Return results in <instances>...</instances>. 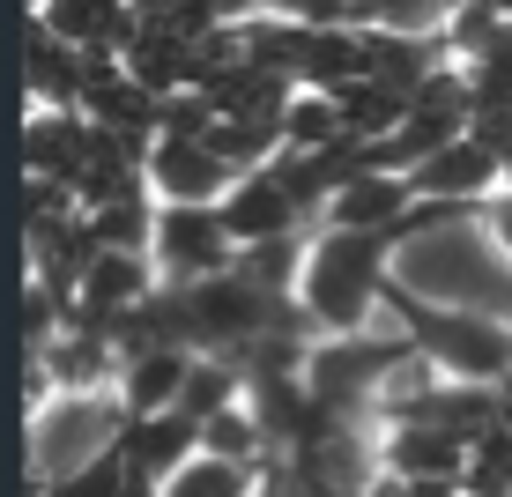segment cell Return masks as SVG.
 <instances>
[{
	"mask_svg": "<svg viewBox=\"0 0 512 497\" xmlns=\"http://www.w3.org/2000/svg\"><path fill=\"white\" fill-rule=\"evenodd\" d=\"M475 208L453 201H416L394 230H320L305 245V268H297V312L305 327H320L327 342H349L364 334V319L386 305V282H394V253L431 223H461Z\"/></svg>",
	"mask_w": 512,
	"mask_h": 497,
	"instance_id": "6da1fadb",
	"label": "cell"
},
{
	"mask_svg": "<svg viewBox=\"0 0 512 497\" xmlns=\"http://www.w3.org/2000/svg\"><path fill=\"white\" fill-rule=\"evenodd\" d=\"M386 312L394 327L409 334V349L438 379H461V386H512V327L483 312H453V305H431L416 297L409 282H386Z\"/></svg>",
	"mask_w": 512,
	"mask_h": 497,
	"instance_id": "7a4b0ae2",
	"label": "cell"
},
{
	"mask_svg": "<svg viewBox=\"0 0 512 497\" xmlns=\"http://www.w3.org/2000/svg\"><path fill=\"white\" fill-rule=\"evenodd\" d=\"M164 282H208L238 268V238L223 230V208H156V245H149Z\"/></svg>",
	"mask_w": 512,
	"mask_h": 497,
	"instance_id": "3957f363",
	"label": "cell"
},
{
	"mask_svg": "<svg viewBox=\"0 0 512 497\" xmlns=\"http://www.w3.org/2000/svg\"><path fill=\"white\" fill-rule=\"evenodd\" d=\"M312 208L290 193V179H282L275 164L245 171V179L223 193V230L238 238V253H268V245H297V230H305Z\"/></svg>",
	"mask_w": 512,
	"mask_h": 497,
	"instance_id": "277c9868",
	"label": "cell"
},
{
	"mask_svg": "<svg viewBox=\"0 0 512 497\" xmlns=\"http://www.w3.org/2000/svg\"><path fill=\"white\" fill-rule=\"evenodd\" d=\"M149 186L164 208H223V193L238 186V171L216 156L208 134H164L149 149Z\"/></svg>",
	"mask_w": 512,
	"mask_h": 497,
	"instance_id": "5b68a950",
	"label": "cell"
},
{
	"mask_svg": "<svg viewBox=\"0 0 512 497\" xmlns=\"http://www.w3.org/2000/svg\"><path fill=\"white\" fill-rule=\"evenodd\" d=\"M416 201H453V208H483L490 193H505V164L483 149L475 134H453L438 156H423L416 171H401Z\"/></svg>",
	"mask_w": 512,
	"mask_h": 497,
	"instance_id": "8992f818",
	"label": "cell"
},
{
	"mask_svg": "<svg viewBox=\"0 0 512 497\" xmlns=\"http://www.w3.org/2000/svg\"><path fill=\"white\" fill-rule=\"evenodd\" d=\"M119 438H127V468L149 490H164L179 468L201 460V423L186 408H164V416H119Z\"/></svg>",
	"mask_w": 512,
	"mask_h": 497,
	"instance_id": "52a82bcc",
	"label": "cell"
},
{
	"mask_svg": "<svg viewBox=\"0 0 512 497\" xmlns=\"http://www.w3.org/2000/svg\"><path fill=\"white\" fill-rule=\"evenodd\" d=\"M193 349H141V357L119 364V416H164V408H179L186 379H193Z\"/></svg>",
	"mask_w": 512,
	"mask_h": 497,
	"instance_id": "ba28073f",
	"label": "cell"
},
{
	"mask_svg": "<svg viewBox=\"0 0 512 497\" xmlns=\"http://www.w3.org/2000/svg\"><path fill=\"white\" fill-rule=\"evenodd\" d=\"M409 208H416V193L401 171H357L320 216H327V230H394Z\"/></svg>",
	"mask_w": 512,
	"mask_h": 497,
	"instance_id": "9c48e42d",
	"label": "cell"
},
{
	"mask_svg": "<svg viewBox=\"0 0 512 497\" xmlns=\"http://www.w3.org/2000/svg\"><path fill=\"white\" fill-rule=\"evenodd\" d=\"M127 483H134V468H127V438L112 431L90 460H75V468H52L30 497H127Z\"/></svg>",
	"mask_w": 512,
	"mask_h": 497,
	"instance_id": "30bf717a",
	"label": "cell"
},
{
	"mask_svg": "<svg viewBox=\"0 0 512 497\" xmlns=\"http://www.w3.org/2000/svg\"><path fill=\"white\" fill-rule=\"evenodd\" d=\"M179 408L193 423H216L223 408H245V364L238 357H201L193 379H186V394H179Z\"/></svg>",
	"mask_w": 512,
	"mask_h": 497,
	"instance_id": "8fae6325",
	"label": "cell"
},
{
	"mask_svg": "<svg viewBox=\"0 0 512 497\" xmlns=\"http://www.w3.org/2000/svg\"><path fill=\"white\" fill-rule=\"evenodd\" d=\"M164 497H260V468H238V460H193L164 483Z\"/></svg>",
	"mask_w": 512,
	"mask_h": 497,
	"instance_id": "7c38bea8",
	"label": "cell"
},
{
	"mask_svg": "<svg viewBox=\"0 0 512 497\" xmlns=\"http://www.w3.org/2000/svg\"><path fill=\"white\" fill-rule=\"evenodd\" d=\"M475 223L490 230V245H498V253H512V186H505V193H490V201L475 208Z\"/></svg>",
	"mask_w": 512,
	"mask_h": 497,
	"instance_id": "4fadbf2b",
	"label": "cell"
},
{
	"mask_svg": "<svg viewBox=\"0 0 512 497\" xmlns=\"http://www.w3.org/2000/svg\"><path fill=\"white\" fill-rule=\"evenodd\" d=\"M260 497H297L290 483H282V468H275V453H268V460H260Z\"/></svg>",
	"mask_w": 512,
	"mask_h": 497,
	"instance_id": "5bb4252c",
	"label": "cell"
}]
</instances>
